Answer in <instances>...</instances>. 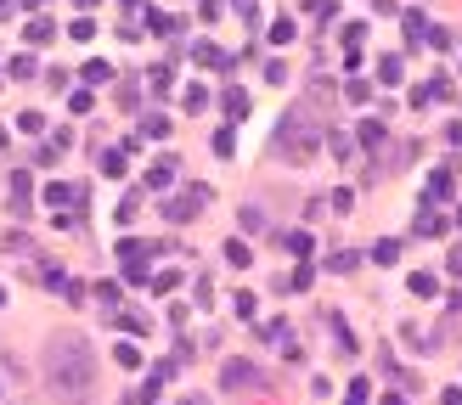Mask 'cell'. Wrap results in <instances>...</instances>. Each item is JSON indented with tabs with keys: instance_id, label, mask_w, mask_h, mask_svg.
<instances>
[{
	"instance_id": "obj_38",
	"label": "cell",
	"mask_w": 462,
	"mask_h": 405,
	"mask_svg": "<svg viewBox=\"0 0 462 405\" xmlns=\"http://www.w3.org/2000/svg\"><path fill=\"white\" fill-rule=\"evenodd\" d=\"M231 6H237L242 17H254V6H259V0H231Z\"/></svg>"
},
{
	"instance_id": "obj_44",
	"label": "cell",
	"mask_w": 462,
	"mask_h": 405,
	"mask_svg": "<svg viewBox=\"0 0 462 405\" xmlns=\"http://www.w3.org/2000/svg\"><path fill=\"white\" fill-rule=\"evenodd\" d=\"M181 405H198V400H181Z\"/></svg>"
},
{
	"instance_id": "obj_27",
	"label": "cell",
	"mask_w": 462,
	"mask_h": 405,
	"mask_svg": "<svg viewBox=\"0 0 462 405\" xmlns=\"http://www.w3.org/2000/svg\"><path fill=\"white\" fill-rule=\"evenodd\" d=\"M68 34H74L79 45H85V40H90V34H96V23H90V17H79V23H68Z\"/></svg>"
},
{
	"instance_id": "obj_12",
	"label": "cell",
	"mask_w": 462,
	"mask_h": 405,
	"mask_svg": "<svg viewBox=\"0 0 462 405\" xmlns=\"http://www.w3.org/2000/svg\"><path fill=\"white\" fill-rule=\"evenodd\" d=\"M136 214H141V192H124V197H119V226H130Z\"/></svg>"
},
{
	"instance_id": "obj_7",
	"label": "cell",
	"mask_w": 462,
	"mask_h": 405,
	"mask_svg": "<svg viewBox=\"0 0 462 405\" xmlns=\"http://www.w3.org/2000/svg\"><path fill=\"white\" fill-rule=\"evenodd\" d=\"M417 237H446V220L434 214V203L423 197V214H417Z\"/></svg>"
},
{
	"instance_id": "obj_41",
	"label": "cell",
	"mask_w": 462,
	"mask_h": 405,
	"mask_svg": "<svg viewBox=\"0 0 462 405\" xmlns=\"http://www.w3.org/2000/svg\"><path fill=\"white\" fill-rule=\"evenodd\" d=\"M23 6H40V0H23Z\"/></svg>"
},
{
	"instance_id": "obj_10",
	"label": "cell",
	"mask_w": 462,
	"mask_h": 405,
	"mask_svg": "<svg viewBox=\"0 0 462 405\" xmlns=\"http://www.w3.org/2000/svg\"><path fill=\"white\" fill-rule=\"evenodd\" d=\"M17 130H23V135H40V130H45V113H40V107L17 113Z\"/></svg>"
},
{
	"instance_id": "obj_33",
	"label": "cell",
	"mask_w": 462,
	"mask_h": 405,
	"mask_svg": "<svg viewBox=\"0 0 462 405\" xmlns=\"http://www.w3.org/2000/svg\"><path fill=\"white\" fill-rule=\"evenodd\" d=\"M96 299H102V310H113V304H119V287H113V282H102V287H96Z\"/></svg>"
},
{
	"instance_id": "obj_17",
	"label": "cell",
	"mask_w": 462,
	"mask_h": 405,
	"mask_svg": "<svg viewBox=\"0 0 462 405\" xmlns=\"http://www.w3.org/2000/svg\"><path fill=\"white\" fill-rule=\"evenodd\" d=\"M288 253L310 259V253H316V237H310V231H294V237H288Z\"/></svg>"
},
{
	"instance_id": "obj_1",
	"label": "cell",
	"mask_w": 462,
	"mask_h": 405,
	"mask_svg": "<svg viewBox=\"0 0 462 405\" xmlns=\"http://www.w3.org/2000/svg\"><path fill=\"white\" fill-rule=\"evenodd\" d=\"M45 383L63 405L90 400V349L79 338H51L45 343Z\"/></svg>"
},
{
	"instance_id": "obj_37",
	"label": "cell",
	"mask_w": 462,
	"mask_h": 405,
	"mask_svg": "<svg viewBox=\"0 0 462 405\" xmlns=\"http://www.w3.org/2000/svg\"><path fill=\"white\" fill-rule=\"evenodd\" d=\"M440 405H462V389H446V394H440Z\"/></svg>"
},
{
	"instance_id": "obj_9",
	"label": "cell",
	"mask_w": 462,
	"mask_h": 405,
	"mask_svg": "<svg viewBox=\"0 0 462 405\" xmlns=\"http://www.w3.org/2000/svg\"><path fill=\"white\" fill-rule=\"evenodd\" d=\"M181 107H186V113H203V107H209V90H203V84H186V90H181Z\"/></svg>"
},
{
	"instance_id": "obj_43",
	"label": "cell",
	"mask_w": 462,
	"mask_h": 405,
	"mask_svg": "<svg viewBox=\"0 0 462 405\" xmlns=\"http://www.w3.org/2000/svg\"><path fill=\"white\" fill-rule=\"evenodd\" d=\"M0 304H6V287H0Z\"/></svg>"
},
{
	"instance_id": "obj_26",
	"label": "cell",
	"mask_w": 462,
	"mask_h": 405,
	"mask_svg": "<svg viewBox=\"0 0 462 405\" xmlns=\"http://www.w3.org/2000/svg\"><path fill=\"white\" fill-rule=\"evenodd\" d=\"M45 203H51V209H63V203H74V192H68V186H45Z\"/></svg>"
},
{
	"instance_id": "obj_35",
	"label": "cell",
	"mask_w": 462,
	"mask_h": 405,
	"mask_svg": "<svg viewBox=\"0 0 462 405\" xmlns=\"http://www.w3.org/2000/svg\"><path fill=\"white\" fill-rule=\"evenodd\" d=\"M367 96H372V84H367V79H355V74H350V101H367Z\"/></svg>"
},
{
	"instance_id": "obj_22",
	"label": "cell",
	"mask_w": 462,
	"mask_h": 405,
	"mask_svg": "<svg viewBox=\"0 0 462 405\" xmlns=\"http://www.w3.org/2000/svg\"><path fill=\"white\" fill-rule=\"evenodd\" d=\"M400 23H406V34H412V40H423V34H429V23H423V11H406Z\"/></svg>"
},
{
	"instance_id": "obj_6",
	"label": "cell",
	"mask_w": 462,
	"mask_h": 405,
	"mask_svg": "<svg viewBox=\"0 0 462 405\" xmlns=\"http://www.w3.org/2000/svg\"><path fill=\"white\" fill-rule=\"evenodd\" d=\"M192 62H203V68H226L231 57L215 45V40H198V45H192Z\"/></svg>"
},
{
	"instance_id": "obj_28",
	"label": "cell",
	"mask_w": 462,
	"mask_h": 405,
	"mask_svg": "<svg viewBox=\"0 0 462 405\" xmlns=\"http://www.w3.org/2000/svg\"><path fill=\"white\" fill-rule=\"evenodd\" d=\"M141 135H169V118H158V113H153V118H141Z\"/></svg>"
},
{
	"instance_id": "obj_19",
	"label": "cell",
	"mask_w": 462,
	"mask_h": 405,
	"mask_svg": "<svg viewBox=\"0 0 462 405\" xmlns=\"http://www.w3.org/2000/svg\"><path fill=\"white\" fill-rule=\"evenodd\" d=\"M412 293H417V299H434V293H440V282H434V276H423V270H417V276H412Z\"/></svg>"
},
{
	"instance_id": "obj_36",
	"label": "cell",
	"mask_w": 462,
	"mask_h": 405,
	"mask_svg": "<svg viewBox=\"0 0 462 405\" xmlns=\"http://www.w3.org/2000/svg\"><path fill=\"white\" fill-rule=\"evenodd\" d=\"M215 152H220V158H231V152H237V141H231V130H220V135H215Z\"/></svg>"
},
{
	"instance_id": "obj_42",
	"label": "cell",
	"mask_w": 462,
	"mask_h": 405,
	"mask_svg": "<svg viewBox=\"0 0 462 405\" xmlns=\"http://www.w3.org/2000/svg\"><path fill=\"white\" fill-rule=\"evenodd\" d=\"M79 6H96V0H79Z\"/></svg>"
},
{
	"instance_id": "obj_40",
	"label": "cell",
	"mask_w": 462,
	"mask_h": 405,
	"mask_svg": "<svg viewBox=\"0 0 462 405\" xmlns=\"http://www.w3.org/2000/svg\"><path fill=\"white\" fill-rule=\"evenodd\" d=\"M6 17H11V0H0V23H6Z\"/></svg>"
},
{
	"instance_id": "obj_14",
	"label": "cell",
	"mask_w": 462,
	"mask_h": 405,
	"mask_svg": "<svg viewBox=\"0 0 462 405\" xmlns=\"http://www.w3.org/2000/svg\"><path fill=\"white\" fill-rule=\"evenodd\" d=\"M169 180H175V163H153V169H147V186H153V192H163Z\"/></svg>"
},
{
	"instance_id": "obj_4",
	"label": "cell",
	"mask_w": 462,
	"mask_h": 405,
	"mask_svg": "<svg viewBox=\"0 0 462 405\" xmlns=\"http://www.w3.org/2000/svg\"><path fill=\"white\" fill-rule=\"evenodd\" d=\"M198 203H209V192H203V186L192 192V203H181V197H169V203H163V220H169V226H175V220H192V214H198Z\"/></svg>"
},
{
	"instance_id": "obj_25",
	"label": "cell",
	"mask_w": 462,
	"mask_h": 405,
	"mask_svg": "<svg viewBox=\"0 0 462 405\" xmlns=\"http://www.w3.org/2000/svg\"><path fill=\"white\" fill-rule=\"evenodd\" d=\"M378 79H384V84L400 79V57H384V62H378Z\"/></svg>"
},
{
	"instance_id": "obj_5",
	"label": "cell",
	"mask_w": 462,
	"mask_h": 405,
	"mask_svg": "<svg viewBox=\"0 0 462 405\" xmlns=\"http://www.w3.org/2000/svg\"><path fill=\"white\" fill-rule=\"evenodd\" d=\"M220 383H226V389H248V383H254V366H248V360H226V366H220Z\"/></svg>"
},
{
	"instance_id": "obj_18",
	"label": "cell",
	"mask_w": 462,
	"mask_h": 405,
	"mask_svg": "<svg viewBox=\"0 0 462 405\" xmlns=\"http://www.w3.org/2000/svg\"><path fill=\"white\" fill-rule=\"evenodd\" d=\"M85 79H90V84L113 79V62H102V57H90V62H85Z\"/></svg>"
},
{
	"instance_id": "obj_30",
	"label": "cell",
	"mask_w": 462,
	"mask_h": 405,
	"mask_svg": "<svg viewBox=\"0 0 462 405\" xmlns=\"http://www.w3.org/2000/svg\"><path fill=\"white\" fill-rule=\"evenodd\" d=\"M372 400V389H367V383H361V377H355V389H350V394H344V405H367Z\"/></svg>"
},
{
	"instance_id": "obj_21",
	"label": "cell",
	"mask_w": 462,
	"mask_h": 405,
	"mask_svg": "<svg viewBox=\"0 0 462 405\" xmlns=\"http://www.w3.org/2000/svg\"><path fill=\"white\" fill-rule=\"evenodd\" d=\"M372 259H378V265H394V259H400V243H394V237L378 243V248H372Z\"/></svg>"
},
{
	"instance_id": "obj_31",
	"label": "cell",
	"mask_w": 462,
	"mask_h": 405,
	"mask_svg": "<svg viewBox=\"0 0 462 405\" xmlns=\"http://www.w3.org/2000/svg\"><path fill=\"white\" fill-rule=\"evenodd\" d=\"M327 147H333V158H350V152H355V141H350V135H333Z\"/></svg>"
},
{
	"instance_id": "obj_23",
	"label": "cell",
	"mask_w": 462,
	"mask_h": 405,
	"mask_svg": "<svg viewBox=\"0 0 462 405\" xmlns=\"http://www.w3.org/2000/svg\"><path fill=\"white\" fill-rule=\"evenodd\" d=\"M355 135H361V147H384V124H361Z\"/></svg>"
},
{
	"instance_id": "obj_11",
	"label": "cell",
	"mask_w": 462,
	"mask_h": 405,
	"mask_svg": "<svg viewBox=\"0 0 462 405\" xmlns=\"http://www.w3.org/2000/svg\"><path fill=\"white\" fill-rule=\"evenodd\" d=\"M440 197H451V174H446V169L429 174V203H440Z\"/></svg>"
},
{
	"instance_id": "obj_8",
	"label": "cell",
	"mask_w": 462,
	"mask_h": 405,
	"mask_svg": "<svg viewBox=\"0 0 462 405\" xmlns=\"http://www.w3.org/2000/svg\"><path fill=\"white\" fill-rule=\"evenodd\" d=\"M226 265H237V270H248V265H254V248L242 243V237H231V243H226Z\"/></svg>"
},
{
	"instance_id": "obj_3",
	"label": "cell",
	"mask_w": 462,
	"mask_h": 405,
	"mask_svg": "<svg viewBox=\"0 0 462 405\" xmlns=\"http://www.w3.org/2000/svg\"><path fill=\"white\" fill-rule=\"evenodd\" d=\"M153 253H163V243H119V265H124V276L130 282H147V265H153Z\"/></svg>"
},
{
	"instance_id": "obj_2",
	"label": "cell",
	"mask_w": 462,
	"mask_h": 405,
	"mask_svg": "<svg viewBox=\"0 0 462 405\" xmlns=\"http://www.w3.org/2000/svg\"><path fill=\"white\" fill-rule=\"evenodd\" d=\"M271 147H276V158H282V163H305L310 152L321 147V130L310 124L305 107H288V113H282V130H276Z\"/></svg>"
},
{
	"instance_id": "obj_29",
	"label": "cell",
	"mask_w": 462,
	"mask_h": 405,
	"mask_svg": "<svg viewBox=\"0 0 462 405\" xmlns=\"http://www.w3.org/2000/svg\"><path fill=\"white\" fill-rule=\"evenodd\" d=\"M124 158H130V152L119 147V152H107V158H102V169H107V174H124Z\"/></svg>"
},
{
	"instance_id": "obj_20",
	"label": "cell",
	"mask_w": 462,
	"mask_h": 405,
	"mask_svg": "<svg viewBox=\"0 0 462 405\" xmlns=\"http://www.w3.org/2000/svg\"><path fill=\"white\" fill-rule=\"evenodd\" d=\"M90 107H96V96H90V90H74V96H68V113H79V118H85Z\"/></svg>"
},
{
	"instance_id": "obj_13",
	"label": "cell",
	"mask_w": 462,
	"mask_h": 405,
	"mask_svg": "<svg viewBox=\"0 0 462 405\" xmlns=\"http://www.w3.org/2000/svg\"><path fill=\"white\" fill-rule=\"evenodd\" d=\"M226 118H231V124L248 118V96H242V90H226Z\"/></svg>"
},
{
	"instance_id": "obj_16",
	"label": "cell",
	"mask_w": 462,
	"mask_h": 405,
	"mask_svg": "<svg viewBox=\"0 0 462 405\" xmlns=\"http://www.w3.org/2000/svg\"><path fill=\"white\" fill-rule=\"evenodd\" d=\"M113 360H119L124 372H136V366H141V349H136V343H119V349H113Z\"/></svg>"
},
{
	"instance_id": "obj_15",
	"label": "cell",
	"mask_w": 462,
	"mask_h": 405,
	"mask_svg": "<svg viewBox=\"0 0 462 405\" xmlns=\"http://www.w3.org/2000/svg\"><path fill=\"white\" fill-rule=\"evenodd\" d=\"M23 34H28V45H45V40H51V34H57V28H51V23H45V17H34V23H28V28H23Z\"/></svg>"
},
{
	"instance_id": "obj_24",
	"label": "cell",
	"mask_w": 462,
	"mask_h": 405,
	"mask_svg": "<svg viewBox=\"0 0 462 405\" xmlns=\"http://www.w3.org/2000/svg\"><path fill=\"white\" fill-rule=\"evenodd\" d=\"M242 231H265V209L248 203V209H242Z\"/></svg>"
},
{
	"instance_id": "obj_39",
	"label": "cell",
	"mask_w": 462,
	"mask_h": 405,
	"mask_svg": "<svg viewBox=\"0 0 462 405\" xmlns=\"http://www.w3.org/2000/svg\"><path fill=\"white\" fill-rule=\"evenodd\" d=\"M384 405H412V400H406V394H384Z\"/></svg>"
},
{
	"instance_id": "obj_34",
	"label": "cell",
	"mask_w": 462,
	"mask_h": 405,
	"mask_svg": "<svg viewBox=\"0 0 462 405\" xmlns=\"http://www.w3.org/2000/svg\"><path fill=\"white\" fill-rule=\"evenodd\" d=\"M175 282H181V270H158V276H153V287H158V293H169Z\"/></svg>"
},
{
	"instance_id": "obj_32",
	"label": "cell",
	"mask_w": 462,
	"mask_h": 405,
	"mask_svg": "<svg viewBox=\"0 0 462 405\" xmlns=\"http://www.w3.org/2000/svg\"><path fill=\"white\" fill-rule=\"evenodd\" d=\"M327 265H333V270H338V276H350V270H355V253H333V259H327Z\"/></svg>"
}]
</instances>
